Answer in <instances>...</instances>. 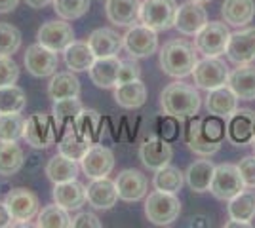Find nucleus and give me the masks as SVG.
<instances>
[{
	"label": "nucleus",
	"instance_id": "1",
	"mask_svg": "<svg viewBox=\"0 0 255 228\" xmlns=\"http://www.w3.org/2000/svg\"><path fill=\"white\" fill-rule=\"evenodd\" d=\"M160 105L164 114H170L175 118H194L202 107V97L198 89L185 82H173L164 87L160 93Z\"/></svg>",
	"mask_w": 255,
	"mask_h": 228
},
{
	"label": "nucleus",
	"instance_id": "2",
	"mask_svg": "<svg viewBox=\"0 0 255 228\" xmlns=\"http://www.w3.org/2000/svg\"><path fill=\"white\" fill-rule=\"evenodd\" d=\"M196 61V48L187 40H170L160 50V67L171 78L191 76Z\"/></svg>",
	"mask_w": 255,
	"mask_h": 228
},
{
	"label": "nucleus",
	"instance_id": "3",
	"mask_svg": "<svg viewBox=\"0 0 255 228\" xmlns=\"http://www.w3.org/2000/svg\"><path fill=\"white\" fill-rule=\"evenodd\" d=\"M181 202L173 192L154 190L145 200V215L156 227H168L179 219Z\"/></svg>",
	"mask_w": 255,
	"mask_h": 228
},
{
	"label": "nucleus",
	"instance_id": "4",
	"mask_svg": "<svg viewBox=\"0 0 255 228\" xmlns=\"http://www.w3.org/2000/svg\"><path fill=\"white\" fill-rule=\"evenodd\" d=\"M177 8L179 6L175 0H145L141 2L139 23L154 29L156 33L168 31L171 27H175Z\"/></svg>",
	"mask_w": 255,
	"mask_h": 228
},
{
	"label": "nucleus",
	"instance_id": "5",
	"mask_svg": "<svg viewBox=\"0 0 255 228\" xmlns=\"http://www.w3.org/2000/svg\"><path fill=\"white\" fill-rule=\"evenodd\" d=\"M229 67L223 59L219 57H204L198 59L196 65L192 69V80H194V86L200 87V89H215V87L227 86L229 82Z\"/></svg>",
	"mask_w": 255,
	"mask_h": 228
},
{
	"label": "nucleus",
	"instance_id": "6",
	"mask_svg": "<svg viewBox=\"0 0 255 228\" xmlns=\"http://www.w3.org/2000/svg\"><path fill=\"white\" fill-rule=\"evenodd\" d=\"M231 38V31L223 21H210L194 36V48L204 57H219L227 52V44Z\"/></svg>",
	"mask_w": 255,
	"mask_h": 228
},
{
	"label": "nucleus",
	"instance_id": "7",
	"mask_svg": "<svg viewBox=\"0 0 255 228\" xmlns=\"http://www.w3.org/2000/svg\"><path fill=\"white\" fill-rule=\"evenodd\" d=\"M244 188H246V185H244V181H242V175H240L238 165H234V163L215 165L212 185H210V192H212L217 200L229 202V200H233L236 194H240Z\"/></svg>",
	"mask_w": 255,
	"mask_h": 228
},
{
	"label": "nucleus",
	"instance_id": "8",
	"mask_svg": "<svg viewBox=\"0 0 255 228\" xmlns=\"http://www.w3.org/2000/svg\"><path fill=\"white\" fill-rule=\"evenodd\" d=\"M122 38H124L126 52L133 59L149 57V55L156 54V50H158V34H156V31L147 27V25H143V23L131 25Z\"/></svg>",
	"mask_w": 255,
	"mask_h": 228
},
{
	"label": "nucleus",
	"instance_id": "9",
	"mask_svg": "<svg viewBox=\"0 0 255 228\" xmlns=\"http://www.w3.org/2000/svg\"><path fill=\"white\" fill-rule=\"evenodd\" d=\"M80 167L90 179H103L109 177L115 169V154L109 147L94 143L80 160Z\"/></svg>",
	"mask_w": 255,
	"mask_h": 228
},
{
	"label": "nucleus",
	"instance_id": "10",
	"mask_svg": "<svg viewBox=\"0 0 255 228\" xmlns=\"http://www.w3.org/2000/svg\"><path fill=\"white\" fill-rule=\"evenodd\" d=\"M227 137L236 147L252 145L255 137V112L252 109H236L227 118Z\"/></svg>",
	"mask_w": 255,
	"mask_h": 228
},
{
	"label": "nucleus",
	"instance_id": "11",
	"mask_svg": "<svg viewBox=\"0 0 255 228\" xmlns=\"http://www.w3.org/2000/svg\"><path fill=\"white\" fill-rule=\"evenodd\" d=\"M23 139L27 145H31L32 149H48L55 141V126L52 124V118L48 114L36 112L31 118L25 122V133Z\"/></svg>",
	"mask_w": 255,
	"mask_h": 228
},
{
	"label": "nucleus",
	"instance_id": "12",
	"mask_svg": "<svg viewBox=\"0 0 255 228\" xmlns=\"http://www.w3.org/2000/svg\"><path fill=\"white\" fill-rule=\"evenodd\" d=\"M25 67L36 78H46V76L55 75V71L59 67L57 52H53V50L38 42L32 44L25 52Z\"/></svg>",
	"mask_w": 255,
	"mask_h": 228
},
{
	"label": "nucleus",
	"instance_id": "13",
	"mask_svg": "<svg viewBox=\"0 0 255 228\" xmlns=\"http://www.w3.org/2000/svg\"><path fill=\"white\" fill-rule=\"evenodd\" d=\"M4 202H6V207L11 213L13 221L29 223L40 211L38 196L31 192V190H27V188H11L10 192L6 194Z\"/></svg>",
	"mask_w": 255,
	"mask_h": 228
},
{
	"label": "nucleus",
	"instance_id": "14",
	"mask_svg": "<svg viewBox=\"0 0 255 228\" xmlns=\"http://www.w3.org/2000/svg\"><path fill=\"white\" fill-rule=\"evenodd\" d=\"M36 40H38V44H42V46L59 54L69 44L75 42V31L65 19H61V21H46L38 29Z\"/></svg>",
	"mask_w": 255,
	"mask_h": 228
},
{
	"label": "nucleus",
	"instance_id": "15",
	"mask_svg": "<svg viewBox=\"0 0 255 228\" xmlns=\"http://www.w3.org/2000/svg\"><path fill=\"white\" fill-rule=\"evenodd\" d=\"M225 54L236 65H248L255 61V27L231 33Z\"/></svg>",
	"mask_w": 255,
	"mask_h": 228
},
{
	"label": "nucleus",
	"instance_id": "16",
	"mask_svg": "<svg viewBox=\"0 0 255 228\" xmlns=\"http://www.w3.org/2000/svg\"><path fill=\"white\" fill-rule=\"evenodd\" d=\"M139 158L143 165L150 169V171H158L162 167L170 165L171 158H173V151L170 147V141L162 139L158 135L149 137L147 141L141 145L139 149Z\"/></svg>",
	"mask_w": 255,
	"mask_h": 228
},
{
	"label": "nucleus",
	"instance_id": "17",
	"mask_svg": "<svg viewBox=\"0 0 255 228\" xmlns=\"http://www.w3.org/2000/svg\"><path fill=\"white\" fill-rule=\"evenodd\" d=\"M208 23V13L198 2H185L177 8V17H175V29L185 36H196Z\"/></svg>",
	"mask_w": 255,
	"mask_h": 228
},
{
	"label": "nucleus",
	"instance_id": "18",
	"mask_svg": "<svg viewBox=\"0 0 255 228\" xmlns=\"http://www.w3.org/2000/svg\"><path fill=\"white\" fill-rule=\"evenodd\" d=\"M118 198L124 202H139L147 196L149 181L139 169H124L117 177Z\"/></svg>",
	"mask_w": 255,
	"mask_h": 228
},
{
	"label": "nucleus",
	"instance_id": "19",
	"mask_svg": "<svg viewBox=\"0 0 255 228\" xmlns=\"http://www.w3.org/2000/svg\"><path fill=\"white\" fill-rule=\"evenodd\" d=\"M86 196H88V204L94 209H111L117 206L118 202V188L117 183L111 181L109 177L103 179H92V183L86 186Z\"/></svg>",
	"mask_w": 255,
	"mask_h": 228
},
{
	"label": "nucleus",
	"instance_id": "20",
	"mask_svg": "<svg viewBox=\"0 0 255 228\" xmlns=\"http://www.w3.org/2000/svg\"><path fill=\"white\" fill-rule=\"evenodd\" d=\"M141 0H107V19L117 27H131L139 23Z\"/></svg>",
	"mask_w": 255,
	"mask_h": 228
},
{
	"label": "nucleus",
	"instance_id": "21",
	"mask_svg": "<svg viewBox=\"0 0 255 228\" xmlns=\"http://www.w3.org/2000/svg\"><path fill=\"white\" fill-rule=\"evenodd\" d=\"M88 46L92 48L96 57H113L120 54V50L124 48V38L117 31L103 27L88 36Z\"/></svg>",
	"mask_w": 255,
	"mask_h": 228
},
{
	"label": "nucleus",
	"instance_id": "22",
	"mask_svg": "<svg viewBox=\"0 0 255 228\" xmlns=\"http://www.w3.org/2000/svg\"><path fill=\"white\" fill-rule=\"evenodd\" d=\"M236 109H238V97L234 95V91L229 86L215 87V89L208 91V97H206L208 114L227 120Z\"/></svg>",
	"mask_w": 255,
	"mask_h": 228
},
{
	"label": "nucleus",
	"instance_id": "23",
	"mask_svg": "<svg viewBox=\"0 0 255 228\" xmlns=\"http://www.w3.org/2000/svg\"><path fill=\"white\" fill-rule=\"evenodd\" d=\"M53 202L57 206H61L67 211H76L88 202L86 196V186L80 185L78 181H65L57 183L53 188Z\"/></svg>",
	"mask_w": 255,
	"mask_h": 228
},
{
	"label": "nucleus",
	"instance_id": "24",
	"mask_svg": "<svg viewBox=\"0 0 255 228\" xmlns=\"http://www.w3.org/2000/svg\"><path fill=\"white\" fill-rule=\"evenodd\" d=\"M120 59L118 55L113 57H96L94 65L90 67V78L97 87H115L120 71Z\"/></svg>",
	"mask_w": 255,
	"mask_h": 228
},
{
	"label": "nucleus",
	"instance_id": "25",
	"mask_svg": "<svg viewBox=\"0 0 255 228\" xmlns=\"http://www.w3.org/2000/svg\"><path fill=\"white\" fill-rule=\"evenodd\" d=\"M227 86L234 91V95L244 101H255V67L238 65L229 75V82Z\"/></svg>",
	"mask_w": 255,
	"mask_h": 228
},
{
	"label": "nucleus",
	"instance_id": "26",
	"mask_svg": "<svg viewBox=\"0 0 255 228\" xmlns=\"http://www.w3.org/2000/svg\"><path fill=\"white\" fill-rule=\"evenodd\" d=\"M221 15L227 25L246 27L255 17V0H225Z\"/></svg>",
	"mask_w": 255,
	"mask_h": 228
},
{
	"label": "nucleus",
	"instance_id": "27",
	"mask_svg": "<svg viewBox=\"0 0 255 228\" xmlns=\"http://www.w3.org/2000/svg\"><path fill=\"white\" fill-rule=\"evenodd\" d=\"M101 124H103V120H101V114L97 110L82 109L76 114V118L73 120V130L90 145H94V143L99 141V137L103 133Z\"/></svg>",
	"mask_w": 255,
	"mask_h": 228
},
{
	"label": "nucleus",
	"instance_id": "28",
	"mask_svg": "<svg viewBox=\"0 0 255 228\" xmlns=\"http://www.w3.org/2000/svg\"><path fill=\"white\" fill-rule=\"evenodd\" d=\"M115 101L122 109H139L147 101V87L141 80H129L115 87Z\"/></svg>",
	"mask_w": 255,
	"mask_h": 228
},
{
	"label": "nucleus",
	"instance_id": "29",
	"mask_svg": "<svg viewBox=\"0 0 255 228\" xmlns=\"http://www.w3.org/2000/svg\"><path fill=\"white\" fill-rule=\"evenodd\" d=\"M187 145H189L191 152L202 156V158L213 156L215 152L221 149V143H215L204 135L200 118H194L189 122V126H187Z\"/></svg>",
	"mask_w": 255,
	"mask_h": 228
},
{
	"label": "nucleus",
	"instance_id": "30",
	"mask_svg": "<svg viewBox=\"0 0 255 228\" xmlns=\"http://www.w3.org/2000/svg\"><path fill=\"white\" fill-rule=\"evenodd\" d=\"M213 171H215V165L212 160H196L189 165V169L185 173V181L192 192H198V194L208 192L210 185H212Z\"/></svg>",
	"mask_w": 255,
	"mask_h": 228
},
{
	"label": "nucleus",
	"instance_id": "31",
	"mask_svg": "<svg viewBox=\"0 0 255 228\" xmlns=\"http://www.w3.org/2000/svg\"><path fill=\"white\" fill-rule=\"evenodd\" d=\"M63 57L67 67L73 73L90 71V67L94 65V61H96V55L92 52V48L88 46V42H76V40L65 48Z\"/></svg>",
	"mask_w": 255,
	"mask_h": 228
},
{
	"label": "nucleus",
	"instance_id": "32",
	"mask_svg": "<svg viewBox=\"0 0 255 228\" xmlns=\"http://www.w3.org/2000/svg\"><path fill=\"white\" fill-rule=\"evenodd\" d=\"M48 95L53 101L65 97H78L80 95V80L76 78L73 71L52 75V80L48 84Z\"/></svg>",
	"mask_w": 255,
	"mask_h": 228
},
{
	"label": "nucleus",
	"instance_id": "33",
	"mask_svg": "<svg viewBox=\"0 0 255 228\" xmlns=\"http://www.w3.org/2000/svg\"><path fill=\"white\" fill-rule=\"evenodd\" d=\"M25 163L21 147L17 141H0V175L11 177L15 175Z\"/></svg>",
	"mask_w": 255,
	"mask_h": 228
},
{
	"label": "nucleus",
	"instance_id": "34",
	"mask_svg": "<svg viewBox=\"0 0 255 228\" xmlns=\"http://www.w3.org/2000/svg\"><path fill=\"white\" fill-rule=\"evenodd\" d=\"M46 175L53 185L65 183V181H75L78 175V163L63 154H55L46 165Z\"/></svg>",
	"mask_w": 255,
	"mask_h": 228
},
{
	"label": "nucleus",
	"instance_id": "35",
	"mask_svg": "<svg viewBox=\"0 0 255 228\" xmlns=\"http://www.w3.org/2000/svg\"><path fill=\"white\" fill-rule=\"evenodd\" d=\"M229 217L233 221L252 223L255 219V190H242L229 200Z\"/></svg>",
	"mask_w": 255,
	"mask_h": 228
},
{
	"label": "nucleus",
	"instance_id": "36",
	"mask_svg": "<svg viewBox=\"0 0 255 228\" xmlns=\"http://www.w3.org/2000/svg\"><path fill=\"white\" fill-rule=\"evenodd\" d=\"M90 147H92V145L86 141V139H82V137L73 130V126L65 131V135L61 137V141L57 143V151H59V154H63V156L71 158V160H75V162H80V160H82V156L88 152Z\"/></svg>",
	"mask_w": 255,
	"mask_h": 228
},
{
	"label": "nucleus",
	"instance_id": "37",
	"mask_svg": "<svg viewBox=\"0 0 255 228\" xmlns=\"http://www.w3.org/2000/svg\"><path fill=\"white\" fill-rule=\"evenodd\" d=\"M185 183V173L181 171L179 167H173V165H166L156 171L154 179H152V185L156 190L162 192H173L177 194Z\"/></svg>",
	"mask_w": 255,
	"mask_h": 228
},
{
	"label": "nucleus",
	"instance_id": "38",
	"mask_svg": "<svg viewBox=\"0 0 255 228\" xmlns=\"http://www.w3.org/2000/svg\"><path fill=\"white\" fill-rule=\"evenodd\" d=\"M38 221L36 227L40 228H69L73 227V219L69 217V211L61 206L53 204V206L42 207V211H38Z\"/></svg>",
	"mask_w": 255,
	"mask_h": 228
},
{
	"label": "nucleus",
	"instance_id": "39",
	"mask_svg": "<svg viewBox=\"0 0 255 228\" xmlns=\"http://www.w3.org/2000/svg\"><path fill=\"white\" fill-rule=\"evenodd\" d=\"M27 105V97L21 87L4 86L0 87V114H19Z\"/></svg>",
	"mask_w": 255,
	"mask_h": 228
},
{
	"label": "nucleus",
	"instance_id": "40",
	"mask_svg": "<svg viewBox=\"0 0 255 228\" xmlns=\"http://www.w3.org/2000/svg\"><path fill=\"white\" fill-rule=\"evenodd\" d=\"M82 109H84V107H82V103H80L78 97H65V99L53 101L52 114H53V122H55V128L63 126L67 120L73 122V120L76 118V114Z\"/></svg>",
	"mask_w": 255,
	"mask_h": 228
},
{
	"label": "nucleus",
	"instance_id": "41",
	"mask_svg": "<svg viewBox=\"0 0 255 228\" xmlns=\"http://www.w3.org/2000/svg\"><path fill=\"white\" fill-rule=\"evenodd\" d=\"M53 10L55 13L65 19V21H73V19H80L82 15L88 13L90 10V0H53Z\"/></svg>",
	"mask_w": 255,
	"mask_h": 228
},
{
	"label": "nucleus",
	"instance_id": "42",
	"mask_svg": "<svg viewBox=\"0 0 255 228\" xmlns=\"http://www.w3.org/2000/svg\"><path fill=\"white\" fill-rule=\"evenodd\" d=\"M25 133V120L19 114H0V141H19Z\"/></svg>",
	"mask_w": 255,
	"mask_h": 228
},
{
	"label": "nucleus",
	"instance_id": "43",
	"mask_svg": "<svg viewBox=\"0 0 255 228\" xmlns=\"http://www.w3.org/2000/svg\"><path fill=\"white\" fill-rule=\"evenodd\" d=\"M21 48V33L10 23H0V55H13Z\"/></svg>",
	"mask_w": 255,
	"mask_h": 228
},
{
	"label": "nucleus",
	"instance_id": "44",
	"mask_svg": "<svg viewBox=\"0 0 255 228\" xmlns=\"http://www.w3.org/2000/svg\"><path fill=\"white\" fill-rule=\"evenodd\" d=\"M200 122H202L204 135L208 139H212L215 143H223L225 135H227V124L223 122V118L210 114L208 118H200Z\"/></svg>",
	"mask_w": 255,
	"mask_h": 228
},
{
	"label": "nucleus",
	"instance_id": "45",
	"mask_svg": "<svg viewBox=\"0 0 255 228\" xmlns=\"http://www.w3.org/2000/svg\"><path fill=\"white\" fill-rule=\"evenodd\" d=\"M19 80V67L11 55H0V87L13 86Z\"/></svg>",
	"mask_w": 255,
	"mask_h": 228
},
{
	"label": "nucleus",
	"instance_id": "46",
	"mask_svg": "<svg viewBox=\"0 0 255 228\" xmlns=\"http://www.w3.org/2000/svg\"><path fill=\"white\" fill-rule=\"evenodd\" d=\"M156 133H158V137L166 139V141L177 139V135H179V118L170 116V114L158 118L156 120Z\"/></svg>",
	"mask_w": 255,
	"mask_h": 228
},
{
	"label": "nucleus",
	"instance_id": "47",
	"mask_svg": "<svg viewBox=\"0 0 255 228\" xmlns=\"http://www.w3.org/2000/svg\"><path fill=\"white\" fill-rule=\"evenodd\" d=\"M238 169L246 188H255V156H244L238 163Z\"/></svg>",
	"mask_w": 255,
	"mask_h": 228
},
{
	"label": "nucleus",
	"instance_id": "48",
	"mask_svg": "<svg viewBox=\"0 0 255 228\" xmlns=\"http://www.w3.org/2000/svg\"><path fill=\"white\" fill-rule=\"evenodd\" d=\"M141 76V67L131 61V59H126L120 63V71H118V80H117V86L118 84H124V82H129V80H137ZM115 86V87H117Z\"/></svg>",
	"mask_w": 255,
	"mask_h": 228
},
{
	"label": "nucleus",
	"instance_id": "49",
	"mask_svg": "<svg viewBox=\"0 0 255 228\" xmlns=\"http://www.w3.org/2000/svg\"><path fill=\"white\" fill-rule=\"evenodd\" d=\"M73 227L75 228H101L103 223H101L99 217L94 215V213H78V215L73 219Z\"/></svg>",
	"mask_w": 255,
	"mask_h": 228
},
{
	"label": "nucleus",
	"instance_id": "50",
	"mask_svg": "<svg viewBox=\"0 0 255 228\" xmlns=\"http://www.w3.org/2000/svg\"><path fill=\"white\" fill-rule=\"evenodd\" d=\"M11 223H13V217L6 207V202H0V228L11 227Z\"/></svg>",
	"mask_w": 255,
	"mask_h": 228
},
{
	"label": "nucleus",
	"instance_id": "51",
	"mask_svg": "<svg viewBox=\"0 0 255 228\" xmlns=\"http://www.w3.org/2000/svg\"><path fill=\"white\" fill-rule=\"evenodd\" d=\"M19 0H0V13H10L17 8Z\"/></svg>",
	"mask_w": 255,
	"mask_h": 228
},
{
	"label": "nucleus",
	"instance_id": "52",
	"mask_svg": "<svg viewBox=\"0 0 255 228\" xmlns=\"http://www.w3.org/2000/svg\"><path fill=\"white\" fill-rule=\"evenodd\" d=\"M53 0H25V4L29 8H34V10H40V8H46L48 4H52Z\"/></svg>",
	"mask_w": 255,
	"mask_h": 228
},
{
	"label": "nucleus",
	"instance_id": "53",
	"mask_svg": "<svg viewBox=\"0 0 255 228\" xmlns=\"http://www.w3.org/2000/svg\"><path fill=\"white\" fill-rule=\"evenodd\" d=\"M225 228H252V223H244V221H229L225 223Z\"/></svg>",
	"mask_w": 255,
	"mask_h": 228
},
{
	"label": "nucleus",
	"instance_id": "54",
	"mask_svg": "<svg viewBox=\"0 0 255 228\" xmlns=\"http://www.w3.org/2000/svg\"><path fill=\"white\" fill-rule=\"evenodd\" d=\"M192 2H198V4H206V2H212V0H192Z\"/></svg>",
	"mask_w": 255,
	"mask_h": 228
},
{
	"label": "nucleus",
	"instance_id": "55",
	"mask_svg": "<svg viewBox=\"0 0 255 228\" xmlns=\"http://www.w3.org/2000/svg\"><path fill=\"white\" fill-rule=\"evenodd\" d=\"M252 145H254V149H255V137H254V143H252Z\"/></svg>",
	"mask_w": 255,
	"mask_h": 228
}]
</instances>
